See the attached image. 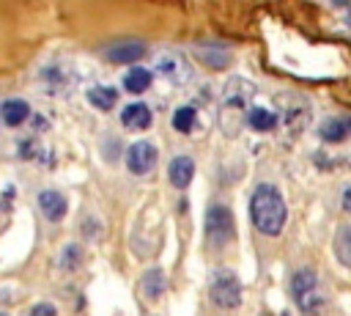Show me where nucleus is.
I'll return each mask as SVG.
<instances>
[{"instance_id": "f257e3e1", "label": "nucleus", "mask_w": 351, "mask_h": 316, "mask_svg": "<svg viewBox=\"0 0 351 316\" xmlns=\"http://www.w3.org/2000/svg\"><path fill=\"white\" fill-rule=\"evenodd\" d=\"M250 217L255 223V228L266 236H277L288 220V209L285 201L280 195V190L274 184H258L250 201Z\"/></svg>"}, {"instance_id": "f03ea898", "label": "nucleus", "mask_w": 351, "mask_h": 316, "mask_svg": "<svg viewBox=\"0 0 351 316\" xmlns=\"http://www.w3.org/2000/svg\"><path fill=\"white\" fill-rule=\"evenodd\" d=\"M252 82L250 80H241V77H230L222 88V96H219V126L228 137H236L239 129H241V121H244V113L250 110V102H252Z\"/></svg>"}, {"instance_id": "7ed1b4c3", "label": "nucleus", "mask_w": 351, "mask_h": 316, "mask_svg": "<svg viewBox=\"0 0 351 316\" xmlns=\"http://www.w3.org/2000/svg\"><path fill=\"white\" fill-rule=\"evenodd\" d=\"M291 294H293V300H296V305H299L302 313L318 316L326 308V294L321 289L318 272L310 269V267H302V269L293 272V278H291Z\"/></svg>"}, {"instance_id": "20e7f679", "label": "nucleus", "mask_w": 351, "mask_h": 316, "mask_svg": "<svg viewBox=\"0 0 351 316\" xmlns=\"http://www.w3.org/2000/svg\"><path fill=\"white\" fill-rule=\"evenodd\" d=\"M208 297L217 308L233 311L241 302V283L230 269H214L208 280Z\"/></svg>"}, {"instance_id": "39448f33", "label": "nucleus", "mask_w": 351, "mask_h": 316, "mask_svg": "<svg viewBox=\"0 0 351 316\" xmlns=\"http://www.w3.org/2000/svg\"><path fill=\"white\" fill-rule=\"evenodd\" d=\"M154 66H156V71H159L167 82L186 85V82L192 80V66H189L186 55H184V52H178V49H162V52L156 55Z\"/></svg>"}, {"instance_id": "423d86ee", "label": "nucleus", "mask_w": 351, "mask_h": 316, "mask_svg": "<svg viewBox=\"0 0 351 316\" xmlns=\"http://www.w3.org/2000/svg\"><path fill=\"white\" fill-rule=\"evenodd\" d=\"M206 236L214 247H222L233 236V217H230L228 206H222V203L208 206V212H206Z\"/></svg>"}, {"instance_id": "0eeeda50", "label": "nucleus", "mask_w": 351, "mask_h": 316, "mask_svg": "<svg viewBox=\"0 0 351 316\" xmlns=\"http://www.w3.org/2000/svg\"><path fill=\"white\" fill-rule=\"evenodd\" d=\"M154 165H156V146L154 143L137 140V143L129 146V151H126V168H129V173L145 176V173L154 170Z\"/></svg>"}, {"instance_id": "6e6552de", "label": "nucleus", "mask_w": 351, "mask_h": 316, "mask_svg": "<svg viewBox=\"0 0 351 316\" xmlns=\"http://www.w3.org/2000/svg\"><path fill=\"white\" fill-rule=\"evenodd\" d=\"M41 80H44L47 93H52V96H66L71 91V85H74V74L69 69H63V66H44L41 69Z\"/></svg>"}, {"instance_id": "1a4fd4ad", "label": "nucleus", "mask_w": 351, "mask_h": 316, "mask_svg": "<svg viewBox=\"0 0 351 316\" xmlns=\"http://www.w3.org/2000/svg\"><path fill=\"white\" fill-rule=\"evenodd\" d=\"M38 209L44 212V217H47L49 223H58V220L66 217L69 201H66V195L58 192V190H41V192H38Z\"/></svg>"}, {"instance_id": "9d476101", "label": "nucleus", "mask_w": 351, "mask_h": 316, "mask_svg": "<svg viewBox=\"0 0 351 316\" xmlns=\"http://www.w3.org/2000/svg\"><path fill=\"white\" fill-rule=\"evenodd\" d=\"M195 55L208 69H225L230 63V49L222 47V44H197L195 47Z\"/></svg>"}, {"instance_id": "9b49d317", "label": "nucleus", "mask_w": 351, "mask_h": 316, "mask_svg": "<svg viewBox=\"0 0 351 316\" xmlns=\"http://www.w3.org/2000/svg\"><path fill=\"white\" fill-rule=\"evenodd\" d=\"M145 55V44L143 41H121V44H112L107 49V58L112 63H134Z\"/></svg>"}, {"instance_id": "f8f14e48", "label": "nucleus", "mask_w": 351, "mask_h": 316, "mask_svg": "<svg viewBox=\"0 0 351 316\" xmlns=\"http://www.w3.org/2000/svg\"><path fill=\"white\" fill-rule=\"evenodd\" d=\"M167 176H170V184H173V187L184 190V187L192 181V176H195V162H192V157H176V159H170Z\"/></svg>"}, {"instance_id": "ddd939ff", "label": "nucleus", "mask_w": 351, "mask_h": 316, "mask_svg": "<svg viewBox=\"0 0 351 316\" xmlns=\"http://www.w3.org/2000/svg\"><path fill=\"white\" fill-rule=\"evenodd\" d=\"M121 124L126 129H148L151 126V110L143 104V102H134V104H126L121 110Z\"/></svg>"}, {"instance_id": "4468645a", "label": "nucleus", "mask_w": 351, "mask_h": 316, "mask_svg": "<svg viewBox=\"0 0 351 316\" xmlns=\"http://www.w3.org/2000/svg\"><path fill=\"white\" fill-rule=\"evenodd\" d=\"M27 115H30V104H27L25 99H5V102L0 104V118H3V124H8V126L25 124Z\"/></svg>"}, {"instance_id": "2eb2a0df", "label": "nucleus", "mask_w": 351, "mask_h": 316, "mask_svg": "<svg viewBox=\"0 0 351 316\" xmlns=\"http://www.w3.org/2000/svg\"><path fill=\"white\" fill-rule=\"evenodd\" d=\"M247 124L255 132H271L277 126V113L269 107H250L247 110Z\"/></svg>"}, {"instance_id": "dca6fc26", "label": "nucleus", "mask_w": 351, "mask_h": 316, "mask_svg": "<svg viewBox=\"0 0 351 316\" xmlns=\"http://www.w3.org/2000/svg\"><path fill=\"white\" fill-rule=\"evenodd\" d=\"M348 132H351V126H348V121L346 118H326L321 126H318V135L324 137V140H329V143H343L346 137H348Z\"/></svg>"}, {"instance_id": "f3484780", "label": "nucleus", "mask_w": 351, "mask_h": 316, "mask_svg": "<svg viewBox=\"0 0 351 316\" xmlns=\"http://www.w3.org/2000/svg\"><path fill=\"white\" fill-rule=\"evenodd\" d=\"M140 286H143V294H145L148 300H159V297H162V291H165V286H167V280H165V272H162L159 267L148 269V272L143 275Z\"/></svg>"}, {"instance_id": "a211bd4d", "label": "nucleus", "mask_w": 351, "mask_h": 316, "mask_svg": "<svg viewBox=\"0 0 351 316\" xmlns=\"http://www.w3.org/2000/svg\"><path fill=\"white\" fill-rule=\"evenodd\" d=\"M148 85H151V71L143 69V66H132V69L123 74V88H126L129 93H143Z\"/></svg>"}, {"instance_id": "6ab92c4d", "label": "nucleus", "mask_w": 351, "mask_h": 316, "mask_svg": "<svg viewBox=\"0 0 351 316\" xmlns=\"http://www.w3.org/2000/svg\"><path fill=\"white\" fill-rule=\"evenodd\" d=\"M88 102L96 110H110L118 102V91L110 85H93V88H88Z\"/></svg>"}, {"instance_id": "aec40b11", "label": "nucleus", "mask_w": 351, "mask_h": 316, "mask_svg": "<svg viewBox=\"0 0 351 316\" xmlns=\"http://www.w3.org/2000/svg\"><path fill=\"white\" fill-rule=\"evenodd\" d=\"M195 121H197V113H195V107H189V104H184V107H178V110L173 113V129H176V132L189 135L192 126H195Z\"/></svg>"}, {"instance_id": "412c9836", "label": "nucleus", "mask_w": 351, "mask_h": 316, "mask_svg": "<svg viewBox=\"0 0 351 316\" xmlns=\"http://www.w3.org/2000/svg\"><path fill=\"white\" fill-rule=\"evenodd\" d=\"M348 245H351V228L348 225H340L337 228V242H335V250H337V258L343 267L351 264V253H348Z\"/></svg>"}, {"instance_id": "4be33fe9", "label": "nucleus", "mask_w": 351, "mask_h": 316, "mask_svg": "<svg viewBox=\"0 0 351 316\" xmlns=\"http://www.w3.org/2000/svg\"><path fill=\"white\" fill-rule=\"evenodd\" d=\"M80 261H82V250L77 245H66L63 253H60V267L63 269H77Z\"/></svg>"}, {"instance_id": "5701e85b", "label": "nucleus", "mask_w": 351, "mask_h": 316, "mask_svg": "<svg viewBox=\"0 0 351 316\" xmlns=\"http://www.w3.org/2000/svg\"><path fill=\"white\" fill-rule=\"evenodd\" d=\"M30 316H58V308L52 302H38L30 308Z\"/></svg>"}, {"instance_id": "b1692460", "label": "nucleus", "mask_w": 351, "mask_h": 316, "mask_svg": "<svg viewBox=\"0 0 351 316\" xmlns=\"http://www.w3.org/2000/svg\"><path fill=\"white\" fill-rule=\"evenodd\" d=\"M348 195H351V190L346 187V190H343V209H346V212H348Z\"/></svg>"}, {"instance_id": "393cba45", "label": "nucleus", "mask_w": 351, "mask_h": 316, "mask_svg": "<svg viewBox=\"0 0 351 316\" xmlns=\"http://www.w3.org/2000/svg\"><path fill=\"white\" fill-rule=\"evenodd\" d=\"M0 316H8V313H0Z\"/></svg>"}]
</instances>
